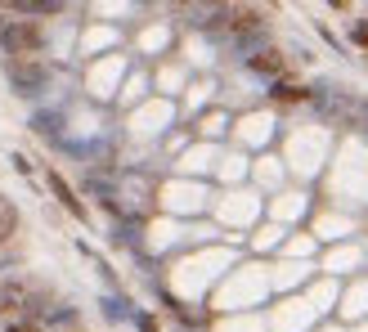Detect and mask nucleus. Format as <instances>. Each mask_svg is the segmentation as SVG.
Segmentation results:
<instances>
[{
    "mask_svg": "<svg viewBox=\"0 0 368 332\" xmlns=\"http://www.w3.org/2000/svg\"><path fill=\"white\" fill-rule=\"evenodd\" d=\"M0 41H5L9 59H32V54L41 50V27L36 23H9V27H0Z\"/></svg>",
    "mask_w": 368,
    "mask_h": 332,
    "instance_id": "nucleus-1",
    "label": "nucleus"
},
{
    "mask_svg": "<svg viewBox=\"0 0 368 332\" xmlns=\"http://www.w3.org/2000/svg\"><path fill=\"white\" fill-rule=\"evenodd\" d=\"M9 81H14L23 94H36L45 85V68L32 63V59H9Z\"/></svg>",
    "mask_w": 368,
    "mask_h": 332,
    "instance_id": "nucleus-2",
    "label": "nucleus"
},
{
    "mask_svg": "<svg viewBox=\"0 0 368 332\" xmlns=\"http://www.w3.org/2000/svg\"><path fill=\"white\" fill-rule=\"evenodd\" d=\"M50 189H54V193H59V202H63V207H68V211H72V216H86V207H81V202H77V198H72V189H68V180H63V175H59V171H54V175H50Z\"/></svg>",
    "mask_w": 368,
    "mask_h": 332,
    "instance_id": "nucleus-3",
    "label": "nucleus"
},
{
    "mask_svg": "<svg viewBox=\"0 0 368 332\" xmlns=\"http://www.w3.org/2000/svg\"><path fill=\"white\" fill-rule=\"evenodd\" d=\"M252 68H256L261 77H279V72H283V59H279L274 50H265V54H256V59H252Z\"/></svg>",
    "mask_w": 368,
    "mask_h": 332,
    "instance_id": "nucleus-4",
    "label": "nucleus"
},
{
    "mask_svg": "<svg viewBox=\"0 0 368 332\" xmlns=\"http://www.w3.org/2000/svg\"><path fill=\"white\" fill-rule=\"evenodd\" d=\"M229 27H234V32H252V27H261V14H256V9H238V14L229 18Z\"/></svg>",
    "mask_w": 368,
    "mask_h": 332,
    "instance_id": "nucleus-5",
    "label": "nucleus"
},
{
    "mask_svg": "<svg viewBox=\"0 0 368 332\" xmlns=\"http://www.w3.org/2000/svg\"><path fill=\"white\" fill-rule=\"evenodd\" d=\"M274 99H283V103H297V99H306V90H301V85H279V90H274Z\"/></svg>",
    "mask_w": 368,
    "mask_h": 332,
    "instance_id": "nucleus-6",
    "label": "nucleus"
},
{
    "mask_svg": "<svg viewBox=\"0 0 368 332\" xmlns=\"http://www.w3.org/2000/svg\"><path fill=\"white\" fill-rule=\"evenodd\" d=\"M355 41H360V45H368V23H360V27H355Z\"/></svg>",
    "mask_w": 368,
    "mask_h": 332,
    "instance_id": "nucleus-7",
    "label": "nucleus"
},
{
    "mask_svg": "<svg viewBox=\"0 0 368 332\" xmlns=\"http://www.w3.org/2000/svg\"><path fill=\"white\" fill-rule=\"evenodd\" d=\"M139 328H144V332H157V324H153V319H139Z\"/></svg>",
    "mask_w": 368,
    "mask_h": 332,
    "instance_id": "nucleus-8",
    "label": "nucleus"
},
{
    "mask_svg": "<svg viewBox=\"0 0 368 332\" xmlns=\"http://www.w3.org/2000/svg\"><path fill=\"white\" fill-rule=\"evenodd\" d=\"M9 332H36V328H32V324H14Z\"/></svg>",
    "mask_w": 368,
    "mask_h": 332,
    "instance_id": "nucleus-9",
    "label": "nucleus"
}]
</instances>
